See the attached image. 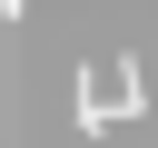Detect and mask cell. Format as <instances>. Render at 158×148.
<instances>
[{
    "mask_svg": "<svg viewBox=\"0 0 158 148\" xmlns=\"http://www.w3.org/2000/svg\"><path fill=\"white\" fill-rule=\"evenodd\" d=\"M138 109V79H128V59H109L99 79H79V138H99L109 118H128Z\"/></svg>",
    "mask_w": 158,
    "mask_h": 148,
    "instance_id": "1",
    "label": "cell"
},
{
    "mask_svg": "<svg viewBox=\"0 0 158 148\" xmlns=\"http://www.w3.org/2000/svg\"><path fill=\"white\" fill-rule=\"evenodd\" d=\"M0 20H20V0H0Z\"/></svg>",
    "mask_w": 158,
    "mask_h": 148,
    "instance_id": "2",
    "label": "cell"
}]
</instances>
